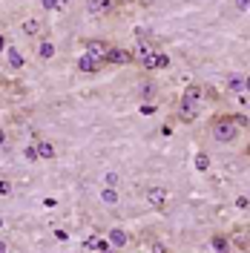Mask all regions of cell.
<instances>
[{
  "label": "cell",
  "instance_id": "obj_1",
  "mask_svg": "<svg viewBox=\"0 0 250 253\" xmlns=\"http://www.w3.org/2000/svg\"><path fill=\"white\" fill-rule=\"evenodd\" d=\"M207 126H210V135L219 144H233L236 138H239V124H236L233 112H219V115H213Z\"/></svg>",
  "mask_w": 250,
  "mask_h": 253
},
{
  "label": "cell",
  "instance_id": "obj_2",
  "mask_svg": "<svg viewBox=\"0 0 250 253\" xmlns=\"http://www.w3.org/2000/svg\"><path fill=\"white\" fill-rule=\"evenodd\" d=\"M138 63L147 69V72H156V69H167L170 66V58L164 55V52H158V49H153L150 55H144V58H138Z\"/></svg>",
  "mask_w": 250,
  "mask_h": 253
},
{
  "label": "cell",
  "instance_id": "obj_3",
  "mask_svg": "<svg viewBox=\"0 0 250 253\" xmlns=\"http://www.w3.org/2000/svg\"><path fill=\"white\" fill-rule=\"evenodd\" d=\"M104 63H112V66H126V63H135V55H132L129 49H124V46H112L110 52H107Z\"/></svg>",
  "mask_w": 250,
  "mask_h": 253
},
{
  "label": "cell",
  "instance_id": "obj_4",
  "mask_svg": "<svg viewBox=\"0 0 250 253\" xmlns=\"http://www.w3.org/2000/svg\"><path fill=\"white\" fill-rule=\"evenodd\" d=\"M86 12L89 15H115L118 0H86Z\"/></svg>",
  "mask_w": 250,
  "mask_h": 253
},
{
  "label": "cell",
  "instance_id": "obj_5",
  "mask_svg": "<svg viewBox=\"0 0 250 253\" xmlns=\"http://www.w3.org/2000/svg\"><path fill=\"white\" fill-rule=\"evenodd\" d=\"M83 49H86V55L89 58H95V61L104 63V58H107V52H110V43L107 41H83Z\"/></svg>",
  "mask_w": 250,
  "mask_h": 253
},
{
  "label": "cell",
  "instance_id": "obj_6",
  "mask_svg": "<svg viewBox=\"0 0 250 253\" xmlns=\"http://www.w3.org/2000/svg\"><path fill=\"white\" fill-rule=\"evenodd\" d=\"M181 101L196 104V107H204V86H202V84H187V86H184V92H181Z\"/></svg>",
  "mask_w": 250,
  "mask_h": 253
},
{
  "label": "cell",
  "instance_id": "obj_7",
  "mask_svg": "<svg viewBox=\"0 0 250 253\" xmlns=\"http://www.w3.org/2000/svg\"><path fill=\"white\" fill-rule=\"evenodd\" d=\"M184 124H193L199 115H202V107H196V104H187V101H178V112H175Z\"/></svg>",
  "mask_w": 250,
  "mask_h": 253
},
{
  "label": "cell",
  "instance_id": "obj_8",
  "mask_svg": "<svg viewBox=\"0 0 250 253\" xmlns=\"http://www.w3.org/2000/svg\"><path fill=\"white\" fill-rule=\"evenodd\" d=\"M147 202L161 210V207H167V190L164 187H147Z\"/></svg>",
  "mask_w": 250,
  "mask_h": 253
},
{
  "label": "cell",
  "instance_id": "obj_9",
  "mask_svg": "<svg viewBox=\"0 0 250 253\" xmlns=\"http://www.w3.org/2000/svg\"><path fill=\"white\" fill-rule=\"evenodd\" d=\"M41 29H43V23H41L38 17H26V20L20 23V32L29 35V38H41Z\"/></svg>",
  "mask_w": 250,
  "mask_h": 253
},
{
  "label": "cell",
  "instance_id": "obj_10",
  "mask_svg": "<svg viewBox=\"0 0 250 253\" xmlns=\"http://www.w3.org/2000/svg\"><path fill=\"white\" fill-rule=\"evenodd\" d=\"M101 66H104V63H101V61H95V58H89L86 52H83V55L78 58V69H81V72H86V75H89V72H98Z\"/></svg>",
  "mask_w": 250,
  "mask_h": 253
},
{
  "label": "cell",
  "instance_id": "obj_11",
  "mask_svg": "<svg viewBox=\"0 0 250 253\" xmlns=\"http://www.w3.org/2000/svg\"><path fill=\"white\" fill-rule=\"evenodd\" d=\"M110 245L115 248V251H121V248L129 245V236H126L124 230H112V233H110Z\"/></svg>",
  "mask_w": 250,
  "mask_h": 253
},
{
  "label": "cell",
  "instance_id": "obj_12",
  "mask_svg": "<svg viewBox=\"0 0 250 253\" xmlns=\"http://www.w3.org/2000/svg\"><path fill=\"white\" fill-rule=\"evenodd\" d=\"M35 150H38V158H55V147H52L49 141H38Z\"/></svg>",
  "mask_w": 250,
  "mask_h": 253
},
{
  "label": "cell",
  "instance_id": "obj_13",
  "mask_svg": "<svg viewBox=\"0 0 250 253\" xmlns=\"http://www.w3.org/2000/svg\"><path fill=\"white\" fill-rule=\"evenodd\" d=\"M230 242H236L239 248H245V251H250V227H245V230H239Z\"/></svg>",
  "mask_w": 250,
  "mask_h": 253
},
{
  "label": "cell",
  "instance_id": "obj_14",
  "mask_svg": "<svg viewBox=\"0 0 250 253\" xmlns=\"http://www.w3.org/2000/svg\"><path fill=\"white\" fill-rule=\"evenodd\" d=\"M227 89L230 92H245V75H230L227 78Z\"/></svg>",
  "mask_w": 250,
  "mask_h": 253
},
{
  "label": "cell",
  "instance_id": "obj_15",
  "mask_svg": "<svg viewBox=\"0 0 250 253\" xmlns=\"http://www.w3.org/2000/svg\"><path fill=\"white\" fill-rule=\"evenodd\" d=\"M213 248H216L219 253H230V239L221 236V233H216V236H213Z\"/></svg>",
  "mask_w": 250,
  "mask_h": 253
},
{
  "label": "cell",
  "instance_id": "obj_16",
  "mask_svg": "<svg viewBox=\"0 0 250 253\" xmlns=\"http://www.w3.org/2000/svg\"><path fill=\"white\" fill-rule=\"evenodd\" d=\"M101 202H104V205H118V193L112 187H104L101 190Z\"/></svg>",
  "mask_w": 250,
  "mask_h": 253
},
{
  "label": "cell",
  "instance_id": "obj_17",
  "mask_svg": "<svg viewBox=\"0 0 250 253\" xmlns=\"http://www.w3.org/2000/svg\"><path fill=\"white\" fill-rule=\"evenodd\" d=\"M112 245H110V239H89V251H110Z\"/></svg>",
  "mask_w": 250,
  "mask_h": 253
},
{
  "label": "cell",
  "instance_id": "obj_18",
  "mask_svg": "<svg viewBox=\"0 0 250 253\" xmlns=\"http://www.w3.org/2000/svg\"><path fill=\"white\" fill-rule=\"evenodd\" d=\"M6 55H9V63H12L15 69H20V66H23V58H20V52H17L15 46H9V52H6Z\"/></svg>",
  "mask_w": 250,
  "mask_h": 253
},
{
  "label": "cell",
  "instance_id": "obj_19",
  "mask_svg": "<svg viewBox=\"0 0 250 253\" xmlns=\"http://www.w3.org/2000/svg\"><path fill=\"white\" fill-rule=\"evenodd\" d=\"M52 55H55V46H52V43H41V46H38V58H43V61H49Z\"/></svg>",
  "mask_w": 250,
  "mask_h": 253
},
{
  "label": "cell",
  "instance_id": "obj_20",
  "mask_svg": "<svg viewBox=\"0 0 250 253\" xmlns=\"http://www.w3.org/2000/svg\"><path fill=\"white\" fill-rule=\"evenodd\" d=\"M207 167H210V158L204 156V153H199V156H196V170H199V173H204Z\"/></svg>",
  "mask_w": 250,
  "mask_h": 253
},
{
  "label": "cell",
  "instance_id": "obj_21",
  "mask_svg": "<svg viewBox=\"0 0 250 253\" xmlns=\"http://www.w3.org/2000/svg\"><path fill=\"white\" fill-rule=\"evenodd\" d=\"M153 92H156V84H153V81H147V84L141 86V98H150Z\"/></svg>",
  "mask_w": 250,
  "mask_h": 253
},
{
  "label": "cell",
  "instance_id": "obj_22",
  "mask_svg": "<svg viewBox=\"0 0 250 253\" xmlns=\"http://www.w3.org/2000/svg\"><path fill=\"white\" fill-rule=\"evenodd\" d=\"M0 196H12V181L0 178Z\"/></svg>",
  "mask_w": 250,
  "mask_h": 253
},
{
  "label": "cell",
  "instance_id": "obj_23",
  "mask_svg": "<svg viewBox=\"0 0 250 253\" xmlns=\"http://www.w3.org/2000/svg\"><path fill=\"white\" fill-rule=\"evenodd\" d=\"M233 115H236V124H239V129L250 124V121H248V115H242V112H233Z\"/></svg>",
  "mask_w": 250,
  "mask_h": 253
},
{
  "label": "cell",
  "instance_id": "obj_24",
  "mask_svg": "<svg viewBox=\"0 0 250 253\" xmlns=\"http://www.w3.org/2000/svg\"><path fill=\"white\" fill-rule=\"evenodd\" d=\"M41 6H43V9H46V12H52V9H55V6H58V0H41Z\"/></svg>",
  "mask_w": 250,
  "mask_h": 253
},
{
  "label": "cell",
  "instance_id": "obj_25",
  "mask_svg": "<svg viewBox=\"0 0 250 253\" xmlns=\"http://www.w3.org/2000/svg\"><path fill=\"white\" fill-rule=\"evenodd\" d=\"M26 158H29V161H38V150H35V147H26Z\"/></svg>",
  "mask_w": 250,
  "mask_h": 253
},
{
  "label": "cell",
  "instance_id": "obj_26",
  "mask_svg": "<svg viewBox=\"0 0 250 253\" xmlns=\"http://www.w3.org/2000/svg\"><path fill=\"white\" fill-rule=\"evenodd\" d=\"M236 205H239V207H248V205H250V199H245V196H239V199H236Z\"/></svg>",
  "mask_w": 250,
  "mask_h": 253
},
{
  "label": "cell",
  "instance_id": "obj_27",
  "mask_svg": "<svg viewBox=\"0 0 250 253\" xmlns=\"http://www.w3.org/2000/svg\"><path fill=\"white\" fill-rule=\"evenodd\" d=\"M107 184H110V187H112V184H118V175L110 173V175H107Z\"/></svg>",
  "mask_w": 250,
  "mask_h": 253
},
{
  "label": "cell",
  "instance_id": "obj_28",
  "mask_svg": "<svg viewBox=\"0 0 250 253\" xmlns=\"http://www.w3.org/2000/svg\"><path fill=\"white\" fill-rule=\"evenodd\" d=\"M3 144H6V129L0 126V147H3Z\"/></svg>",
  "mask_w": 250,
  "mask_h": 253
},
{
  "label": "cell",
  "instance_id": "obj_29",
  "mask_svg": "<svg viewBox=\"0 0 250 253\" xmlns=\"http://www.w3.org/2000/svg\"><path fill=\"white\" fill-rule=\"evenodd\" d=\"M245 92H250V75H245Z\"/></svg>",
  "mask_w": 250,
  "mask_h": 253
},
{
  "label": "cell",
  "instance_id": "obj_30",
  "mask_svg": "<svg viewBox=\"0 0 250 253\" xmlns=\"http://www.w3.org/2000/svg\"><path fill=\"white\" fill-rule=\"evenodd\" d=\"M236 3H239V6H242V9H248V0H236Z\"/></svg>",
  "mask_w": 250,
  "mask_h": 253
},
{
  "label": "cell",
  "instance_id": "obj_31",
  "mask_svg": "<svg viewBox=\"0 0 250 253\" xmlns=\"http://www.w3.org/2000/svg\"><path fill=\"white\" fill-rule=\"evenodd\" d=\"M126 3H135V0H118V6H126Z\"/></svg>",
  "mask_w": 250,
  "mask_h": 253
},
{
  "label": "cell",
  "instance_id": "obj_32",
  "mask_svg": "<svg viewBox=\"0 0 250 253\" xmlns=\"http://www.w3.org/2000/svg\"><path fill=\"white\" fill-rule=\"evenodd\" d=\"M0 253H6V245H3V242H0Z\"/></svg>",
  "mask_w": 250,
  "mask_h": 253
},
{
  "label": "cell",
  "instance_id": "obj_33",
  "mask_svg": "<svg viewBox=\"0 0 250 253\" xmlns=\"http://www.w3.org/2000/svg\"><path fill=\"white\" fill-rule=\"evenodd\" d=\"M245 153H248V156H250V141H248V147H245Z\"/></svg>",
  "mask_w": 250,
  "mask_h": 253
},
{
  "label": "cell",
  "instance_id": "obj_34",
  "mask_svg": "<svg viewBox=\"0 0 250 253\" xmlns=\"http://www.w3.org/2000/svg\"><path fill=\"white\" fill-rule=\"evenodd\" d=\"M248 12H250V0H248Z\"/></svg>",
  "mask_w": 250,
  "mask_h": 253
},
{
  "label": "cell",
  "instance_id": "obj_35",
  "mask_svg": "<svg viewBox=\"0 0 250 253\" xmlns=\"http://www.w3.org/2000/svg\"><path fill=\"white\" fill-rule=\"evenodd\" d=\"M0 227H3V219H0Z\"/></svg>",
  "mask_w": 250,
  "mask_h": 253
}]
</instances>
